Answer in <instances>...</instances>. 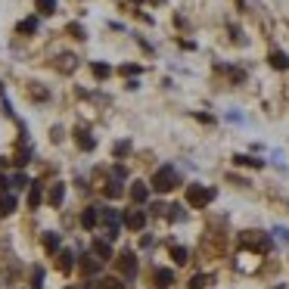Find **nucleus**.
Listing matches in <instances>:
<instances>
[{
	"mask_svg": "<svg viewBox=\"0 0 289 289\" xmlns=\"http://www.w3.org/2000/svg\"><path fill=\"white\" fill-rule=\"evenodd\" d=\"M177 183H180L177 168H174V165H162L156 174H153V180H149V187H153L156 193H168V190H174Z\"/></svg>",
	"mask_w": 289,
	"mask_h": 289,
	"instance_id": "1",
	"label": "nucleus"
},
{
	"mask_svg": "<svg viewBox=\"0 0 289 289\" xmlns=\"http://www.w3.org/2000/svg\"><path fill=\"white\" fill-rule=\"evenodd\" d=\"M239 242L252 252H258V255H268V252L274 249V239L268 233H261V230H246V233L239 236Z\"/></svg>",
	"mask_w": 289,
	"mask_h": 289,
	"instance_id": "2",
	"label": "nucleus"
},
{
	"mask_svg": "<svg viewBox=\"0 0 289 289\" xmlns=\"http://www.w3.org/2000/svg\"><path fill=\"white\" fill-rule=\"evenodd\" d=\"M215 199V190L205 187V183H190L187 187V205H193V209H205Z\"/></svg>",
	"mask_w": 289,
	"mask_h": 289,
	"instance_id": "3",
	"label": "nucleus"
},
{
	"mask_svg": "<svg viewBox=\"0 0 289 289\" xmlns=\"http://www.w3.org/2000/svg\"><path fill=\"white\" fill-rule=\"evenodd\" d=\"M115 264H118V274L121 277H128V280L137 277V255H134V252H121V255L115 258Z\"/></svg>",
	"mask_w": 289,
	"mask_h": 289,
	"instance_id": "4",
	"label": "nucleus"
},
{
	"mask_svg": "<svg viewBox=\"0 0 289 289\" xmlns=\"http://www.w3.org/2000/svg\"><path fill=\"white\" fill-rule=\"evenodd\" d=\"M124 227L128 230H143L146 227V212L143 209H131L128 215H124Z\"/></svg>",
	"mask_w": 289,
	"mask_h": 289,
	"instance_id": "5",
	"label": "nucleus"
},
{
	"mask_svg": "<svg viewBox=\"0 0 289 289\" xmlns=\"http://www.w3.org/2000/svg\"><path fill=\"white\" fill-rule=\"evenodd\" d=\"M100 264H103V261H100L97 255H81V258H78V271L84 274V277H94V274L100 271Z\"/></svg>",
	"mask_w": 289,
	"mask_h": 289,
	"instance_id": "6",
	"label": "nucleus"
},
{
	"mask_svg": "<svg viewBox=\"0 0 289 289\" xmlns=\"http://www.w3.org/2000/svg\"><path fill=\"white\" fill-rule=\"evenodd\" d=\"M171 283H174V271H168V268H156L153 271V286L156 289H168Z\"/></svg>",
	"mask_w": 289,
	"mask_h": 289,
	"instance_id": "7",
	"label": "nucleus"
},
{
	"mask_svg": "<svg viewBox=\"0 0 289 289\" xmlns=\"http://www.w3.org/2000/svg\"><path fill=\"white\" fill-rule=\"evenodd\" d=\"M128 193H131V202H134V205H143V202L149 199V187H146L143 180H134Z\"/></svg>",
	"mask_w": 289,
	"mask_h": 289,
	"instance_id": "8",
	"label": "nucleus"
},
{
	"mask_svg": "<svg viewBox=\"0 0 289 289\" xmlns=\"http://www.w3.org/2000/svg\"><path fill=\"white\" fill-rule=\"evenodd\" d=\"M100 224V205H87L84 215H81V227L84 230H94Z\"/></svg>",
	"mask_w": 289,
	"mask_h": 289,
	"instance_id": "9",
	"label": "nucleus"
},
{
	"mask_svg": "<svg viewBox=\"0 0 289 289\" xmlns=\"http://www.w3.org/2000/svg\"><path fill=\"white\" fill-rule=\"evenodd\" d=\"M53 65H56V72L68 75V72H75V68H78V56H72V53H62V56H59V59H56Z\"/></svg>",
	"mask_w": 289,
	"mask_h": 289,
	"instance_id": "10",
	"label": "nucleus"
},
{
	"mask_svg": "<svg viewBox=\"0 0 289 289\" xmlns=\"http://www.w3.org/2000/svg\"><path fill=\"white\" fill-rule=\"evenodd\" d=\"M75 143L84 149V153H90V149L97 146V140L90 137V131H84V128H75Z\"/></svg>",
	"mask_w": 289,
	"mask_h": 289,
	"instance_id": "11",
	"label": "nucleus"
},
{
	"mask_svg": "<svg viewBox=\"0 0 289 289\" xmlns=\"http://www.w3.org/2000/svg\"><path fill=\"white\" fill-rule=\"evenodd\" d=\"M94 255L100 261H109L112 258V246H109V239H94Z\"/></svg>",
	"mask_w": 289,
	"mask_h": 289,
	"instance_id": "12",
	"label": "nucleus"
},
{
	"mask_svg": "<svg viewBox=\"0 0 289 289\" xmlns=\"http://www.w3.org/2000/svg\"><path fill=\"white\" fill-rule=\"evenodd\" d=\"M59 246H62V236L56 233V230H47V233H44V249H47V252H56Z\"/></svg>",
	"mask_w": 289,
	"mask_h": 289,
	"instance_id": "13",
	"label": "nucleus"
},
{
	"mask_svg": "<svg viewBox=\"0 0 289 289\" xmlns=\"http://www.w3.org/2000/svg\"><path fill=\"white\" fill-rule=\"evenodd\" d=\"M13 212H16V196L3 193V196H0V218H3V215H13Z\"/></svg>",
	"mask_w": 289,
	"mask_h": 289,
	"instance_id": "14",
	"label": "nucleus"
},
{
	"mask_svg": "<svg viewBox=\"0 0 289 289\" xmlns=\"http://www.w3.org/2000/svg\"><path fill=\"white\" fill-rule=\"evenodd\" d=\"M268 59H271V65H274V68H289V56H286L283 50H271Z\"/></svg>",
	"mask_w": 289,
	"mask_h": 289,
	"instance_id": "15",
	"label": "nucleus"
},
{
	"mask_svg": "<svg viewBox=\"0 0 289 289\" xmlns=\"http://www.w3.org/2000/svg\"><path fill=\"white\" fill-rule=\"evenodd\" d=\"M65 199V183H53L50 187V205H62Z\"/></svg>",
	"mask_w": 289,
	"mask_h": 289,
	"instance_id": "16",
	"label": "nucleus"
},
{
	"mask_svg": "<svg viewBox=\"0 0 289 289\" xmlns=\"http://www.w3.org/2000/svg\"><path fill=\"white\" fill-rule=\"evenodd\" d=\"M34 6H38L41 16H53L56 13V0H34Z\"/></svg>",
	"mask_w": 289,
	"mask_h": 289,
	"instance_id": "17",
	"label": "nucleus"
},
{
	"mask_svg": "<svg viewBox=\"0 0 289 289\" xmlns=\"http://www.w3.org/2000/svg\"><path fill=\"white\" fill-rule=\"evenodd\" d=\"M41 205V183H31L28 187V209H38Z\"/></svg>",
	"mask_w": 289,
	"mask_h": 289,
	"instance_id": "18",
	"label": "nucleus"
},
{
	"mask_svg": "<svg viewBox=\"0 0 289 289\" xmlns=\"http://www.w3.org/2000/svg\"><path fill=\"white\" fill-rule=\"evenodd\" d=\"M38 25H41V22H38V16H28V19H22L19 22V34H31V31H38Z\"/></svg>",
	"mask_w": 289,
	"mask_h": 289,
	"instance_id": "19",
	"label": "nucleus"
},
{
	"mask_svg": "<svg viewBox=\"0 0 289 289\" xmlns=\"http://www.w3.org/2000/svg\"><path fill=\"white\" fill-rule=\"evenodd\" d=\"M171 258H174V264H187L190 261V252L183 246H171Z\"/></svg>",
	"mask_w": 289,
	"mask_h": 289,
	"instance_id": "20",
	"label": "nucleus"
},
{
	"mask_svg": "<svg viewBox=\"0 0 289 289\" xmlns=\"http://www.w3.org/2000/svg\"><path fill=\"white\" fill-rule=\"evenodd\" d=\"M56 264H59V271H72V264H75V255H72L68 249H62V252H59V261H56Z\"/></svg>",
	"mask_w": 289,
	"mask_h": 289,
	"instance_id": "21",
	"label": "nucleus"
},
{
	"mask_svg": "<svg viewBox=\"0 0 289 289\" xmlns=\"http://www.w3.org/2000/svg\"><path fill=\"white\" fill-rule=\"evenodd\" d=\"M28 94H31V100H47V97H50L47 87H41L38 81H31V84H28Z\"/></svg>",
	"mask_w": 289,
	"mask_h": 289,
	"instance_id": "22",
	"label": "nucleus"
},
{
	"mask_svg": "<svg viewBox=\"0 0 289 289\" xmlns=\"http://www.w3.org/2000/svg\"><path fill=\"white\" fill-rule=\"evenodd\" d=\"M121 193H124V187H121V180H109V183H106V196H109V199H118Z\"/></svg>",
	"mask_w": 289,
	"mask_h": 289,
	"instance_id": "23",
	"label": "nucleus"
},
{
	"mask_svg": "<svg viewBox=\"0 0 289 289\" xmlns=\"http://www.w3.org/2000/svg\"><path fill=\"white\" fill-rule=\"evenodd\" d=\"M9 183H13V187H16V190H25V187H31V183H34V180H31L28 174H13V177H9Z\"/></svg>",
	"mask_w": 289,
	"mask_h": 289,
	"instance_id": "24",
	"label": "nucleus"
},
{
	"mask_svg": "<svg viewBox=\"0 0 289 289\" xmlns=\"http://www.w3.org/2000/svg\"><path fill=\"white\" fill-rule=\"evenodd\" d=\"M31 289H44V268H31Z\"/></svg>",
	"mask_w": 289,
	"mask_h": 289,
	"instance_id": "25",
	"label": "nucleus"
},
{
	"mask_svg": "<svg viewBox=\"0 0 289 289\" xmlns=\"http://www.w3.org/2000/svg\"><path fill=\"white\" fill-rule=\"evenodd\" d=\"M112 153H115V159L128 156V153H131V140H118V143H115V149H112Z\"/></svg>",
	"mask_w": 289,
	"mask_h": 289,
	"instance_id": "26",
	"label": "nucleus"
},
{
	"mask_svg": "<svg viewBox=\"0 0 289 289\" xmlns=\"http://www.w3.org/2000/svg\"><path fill=\"white\" fill-rule=\"evenodd\" d=\"M90 68H94V75H97V78H109V75H112V68H109L106 62H94Z\"/></svg>",
	"mask_w": 289,
	"mask_h": 289,
	"instance_id": "27",
	"label": "nucleus"
},
{
	"mask_svg": "<svg viewBox=\"0 0 289 289\" xmlns=\"http://www.w3.org/2000/svg\"><path fill=\"white\" fill-rule=\"evenodd\" d=\"M236 165H252V168H261V159H252V156H236Z\"/></svg>",
	"mask_w": 289,
	"mask_h": 289,
	"instance_id": "28",
	"label": "nucleus"
},
{
	"mask_svg": "<svg viewBox=\"0 0 289 289\" xmlns=\"http://www.w3.org/2000/svg\"><path fill=\"white\" fill-rule=\"evenodd\" d=\"M205 283H209V277H205V274H196L193 280H190V289H205Z\"/></svg>",
	"mask_w": 289,
	"mask_h": 289,
	"instance_id": "29",
	"label": "nucleus"
},
{
	"mask_svg": "<svg viewBox=\"0 0 289 289\" xmlns=\"http://www.w3.org/2000/svg\"><path fill=\"white\" fill-rule=\"evenodd\" d=\"M168 218L171 221H183V209L180 205H168Z\"/></svg>",
	"mask_w": 289,
	"mask_h": 289,
	"instance_id": "30",
	"label": "nucleus"
},
{
	"mask_svg": "<svg viewBox=\"0 0 289 289\" xmlns=\"http://www.w3.org/2000/svg\"><path fill=\"white\" fill-rule=\"evenodd\" d=\"M124 177H128V168H124V165H115L112 168V180H124Z\"/></svg>",
	"mask_w": 289,
	"mask_h": 289,
	"instance_id": "31",
	"label": "nucleus"
},
{
	"mask_svg": "<svg viewBox=\"0 0 289 289\" xmlns=\"http://www.w3.org/2000/svg\"><path fill=\"white\" fill-rule=\"evenodd\" d=\"M68 34H72V38H78V41H84V38H87V34H84V28H81V25H75V22L68 25Z\"/></svg>",
	"mask_w": 289,
	"mask_h": 289,
	"instance_id": "32",
	"label": "nucleus"
},
{
	"mask_svg": "<svg viewBox=\"0 0 289 289\" xmlns=\"http://www.w3.org/2000/svg\"><path fill=\"white\" fill-rule=\"evenodd\" d=\"M28 156H31V149L25 146V149H19V153H16V159H13V162H16V165H25V162H28Z\"/></svg>",
	"mask_w": 289,
	"mask_h": 289,
	"instance_id": "33",
	"label": "nucleus"
},
{
	"mask_svg": "<svg viewBox=\"0 0 289 289\" xmlns=\"http://www.w3.org/2000/svg\"><path fill=\"white\" fill-rule=\"evenodd\" d=\"M100 286H106V289H124V286H121L118 280H115V277H106V280H103Z\"/></svg>",
	"mask_w": 289,
	"mask_h": 289,
	"instance_id": "34",
	"label": "nucleus"
},
{
	"mask_svg": "<svg viewBox=\"0 0 289 289\" xmlns=\"http://www.w3.org/2000/svg\"><path fill=\"white\" fill-rule=\"evenodd\" d=\"M121 75H140V65H134V62L121 65Z\"/></svg>",
	"mask_w": 289,
	"mask_h": 289,
	"instance_id": "35",
	"label": "nucleus"
},
{
	"mask_svg": "<svg viewBox=\"0 0 289 289\" xmlns=\"http://www.w3.org/2000/svg\"><path fill=\"white\" fill-rule=\"evenodd\" d=\"M230 34H233V41H236V44H246V38H242V31H239L236 25H230Z\"/></svg>",
	"mask_w": 289,
	"mask_h": 289,
	"instance_id": "36",
	"label": "nucleus"
},
{
	"mask_svg": "<svg viewBox=\"0 0 289 289\" xmlns=\"http://www.w3.org/2000/svg\"><path fill=\"white\" fill-rule=\"evenodd\" d=\"M274 233H277V236H280L283 242H289V230H286V227H277V230H274Z\"/></svg>",
	"mask_w": 289,
	"mask_h": 289,
	"instance_id": "37",
	"label": "nucleus"
},
{
	"mask_svg": "<svg viewBox=\"0 0 289 289\" xmlns=\"http://www.w3.org/2000/svg\"><path fill=\"white\" fill-rule=\"evenodd\" d=\"M6 187H9V180H6L3 174H0V193H6Z\"/></svg>",
	"mask_w": 289,
	"mask_h": 289,
	"instance_id": "38",
	"label": "nucleus"
},
{
	"mask_svg": "<svg viewBox=\"0 0 289 289\" xmlns=\"http://www.w3.org/2000/svg\"><path fill=\"white\" fill-rule=\"evenodd\" d=\"M81 289H97V280H87V283L81 286Z\"/></svg>",
	"mask_w": 289,
	"mask_h": 289,
	"instance_id": "39",
	"label": "nucleus"
},
{
	"mask_svg": "<svg viewBox=\"0 0 289 289\" xmlns=\"http://www.w3.org/2000/svg\"><path fill=\"white\" fill-rule=\"evenodd\" d=\"M236 6H239V9H246V6H249V0H236Z\"/></svg>",
	"mask_w": 289,
	"mask_h": 289,
	"instance_id": "40",
	"label": "nucleus"
},
{
	"mask_svg": "<svg viewBox=\"0 0 289 289\" xmlns=\"http://www.w3.org/2000/svg\"><path fill=\"white\" fill-rule=\"evenodd\" d=\"M0 94H3V84H0Z\"/></svg>",
	"mask_w": 289,
	"mask_h": 289,
	"instance_id": "41",
	"label": "nucleus"
},
{
	"mask_svg": "<svg viewBox=\"0 0 289 289\" xmlns=\"http://www.w3.org/2000/svg\"><path fill=\"white\" fill-rule=\"evenodd\" d=\"M131 3H140V0H131Z\"/></svg>",
	"mask_w": 289,
	"mask_h": 289,
	"instance_id": "42",
	"label": "nucleus"
},
{
	"mask_svg": "<svg viewBox=\"0 0 289 289\" xmlns=\"http://www.w3.org/2000/svg\"><path fill=\"white\" fill-rule=\"evenodd\" d=\"M153 3H162V0H153Z\"/></svg>",
	"mask_w": 289,
	"mask_h": 289,
	"instance_id": "43",
	"label": "nucleus"
},
{
	"mask_svg": "<svg viewBox=\"0 0 289 289\" xmlns=\"http://www.w3.org/2000/svg\"><path fill=\"white\" fill-rule=\"evenodd\" d=\"M65 289H75V286H65Z\"/></svg>",
	"mask_w": 289,
	"mask_h": 289,
	"instance_id": "44",
	"label": "nucleus"
}]
</instances>
